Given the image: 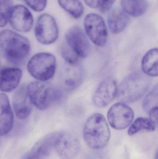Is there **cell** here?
Here are the masks:
<instances>
[{
	"label": "cell",
	"mask_w": 158,
	"mask_h": 159,
	"mask_svg": "<svg viewBox=\"0 0 158 159\" xmlns=\"http://www.w3.org/2000/svg\"><path fill=\"white\" fill-rule=\"evenodd\" d=\"M65 38L68 45L78 57L82 58L88 57L91 45L87 36L80 27L74 26L70 29Z\"/></svg>",
	"instance_id": "obj_8"
},
{
	"label": "cell",
	"mask_w": 158,
	"mask_h": 159,
	"mask_svg": "<svg viewBox=\"0 0 158 159\" xmlns=\"http://www.w3.org/2000/svg\"><path fill=\"white\" fill-rule=\"evenodd\" d=\"M151 83V79L143 73L136 72L131 74L117 87L116 97L124 103L136 102L147 92Z\"/></svg>",
	"instance_id": "obj_2"
},
{
	"label": "cell",
	"mask_w": 158,
	"mask_h": 159,
	"mask_svg": "<svg viewBox=\"0 0 158 159\" xmlns=\"http://www.w3.org/2000/svg\"><path fill=\"white\" fill-rule=\"evenodd\" d=\"M34 33L36 39L43 44L54 43L58 37V30L54 18L48 14L40 16L35 25Z\"/></svg>",
	"instance_id": "obj_7"
},
{
	"label": "cell",
	"mask_w": 158,
	"mask_h": 159,
	"mask_svg": "<svg viewBox=\"0 0 158 159\" xmlns=\"http://www.w3.org/2000/svg\"><path fill=\"white\" fill-rule=\"evenodd\" d=\"M104 0H84L85 3L91 8H97L101 7Z\"/></svg>",
	"instance_id": "obj_27"
},
{
	"label": "cell",
	"mask_w": 158,
	"mask_h": 159,
	"mask_svg": "<svg viewBox=\"0 0 158 159\" xmlns=\"http://www.w3.org/2000/svg\"><path fill=\"white\" fill-rule=\"evenodd\" d=\"M117 86L114 80L108 79L102 81L93 96L95 105L100 108L108 106L117 96Z\"/></svg>",
	"instance_id": "obj_13"
},
{
	"label": "cell",
	"mask_w": 158,
	"mask_h": 159,
	"mask_svg": "<svg viewBox=\"0 0 158 159\" xmlns=\"http://www.w3.org/2000/svg\"><path fill=\"white\" fill-rule=\"evenodd\" d=\"M121 5L125 13L134 17L143 15L147 8V0H122Z\"/></svg>",
	"instance_id": "obj_19"
},
{
	"label": "cell",
	"mask_w": 158,
	"mask_h": 159,
	"mask_svg": "<svg viewBox=\"0 0 158 159\" xmlns=\"http://www.w3.org/2000/svg\"><path fill=\"white\" fill-rule=\"evenodd\" d=\"M14 120L13 111L7 95L0 93V134L2 136L11 131Z\"/></svg>",
	"instance_id": "obj_15"
},
{
	"label": "cell",
	"mask_w": 158,
	"mask_h": 159,
	"mask_svg": "<svg viewBox=\"0 0 158 159\" xmlns=\"http://www.w3.org/2000/svg\"><path fill=\"white\" fill-rule=\"evenodd\" d=\"M83 135L85 143L92 149L104 148L110 137L109 127L105 117L100 114L90 116L84 125Z\"/></svg>",
	"instance_id": "obj_3"
},
{
	"label": "cell",
	"mask_w": 158,
	"mask_h": 159,
	"mask_svg": "<svg viewBox=\"0 0 158 159\" xmlns=\"http://www.w3.org/2000/svg\"><path fill=\"white\" fill-rule=\"evenodd\" d=\"M142 70L148 76L157 77L158 74V49L154 48L145 54L142 61Z\"/></svg>",
	"instance_id": "obj_18"
},
{
	"label": "cell",
	"mask_w": 158,
	"mask_h": 159,
	"mask_svg": "<svg viewBox=\"0 0 158 159\" xmlns=\"http://www.w3.org/2000/svg\"><path fill=\"white\" fill-rule=\"evenodd\" d=\"M59 132L49 134L40 139L21 159H45L54 148Z\"/></svg>",
	"instance_id": "obj_12"
},
{
	"label": "cell",
	"mask_w": 158,
	"mask_h": 159,
	"mask_svg": "<svg viewBox=\"0 0 158 159\" xmlns=\"http://www.w3.org/2000/svg\"><path fill=\"white\" fill-rule=\"evenodd\" d=\"M14 6L13 0H0V28L7 24Z\"/></svg>",
	"instance_id": "obj_22"
},
{
	"label": "cell",
	"mask_w": 158,
	"mask_h": 159,
	"mask_svg": "<svg viewBox=\"0 0 158 159\" xmlns=\"http://www.w3.org/2000/svg\"><path fill=\"white\" fill-rule=\"evenodd\" d=\"M84 29L90 40L98 47H104L107 41L108 31L103 18L95 13L88 14L84 18Z\"/></svg>",
	"instance_id": "obj_6"
},
{
	"label": "cell",
	"mask_w": 158,
	"mask_h": 159,
	"mask_svg": "<svg viewBox=\"0 0 158 159\" xmlns=\"http://www.w3.org/2000/svg\"><path fill=\"white\" fill-rule=\"evenodd\" d=\"M116 0H104L102 5L100 7V10L103 13L107 12L113 6Z\"/></svg>",
	"instance_id": "obj_25"
},
{
	"label": "cell",
	"mask_w": 158,
	"mask_h": 159,
	"mask_svg": "<svg viewBox=\"0 0 158 159\" xmlns=\"http://www.w3.org/2000/svg\"><path fill=\"white\" fill-rule=\"evenodd\" d=\"M27 5L33 11L41 12L45 9L47 0H24Z\"/></svg>",
	"instance_id": "obj_24"
},
{
	"label": "cell",
	"mask_w": 158,
	"mask_h": 159,
	"mask_svg": "<svg viewBox=\"0 0 158 159\" xmlns=\"http://www.w3.org/2000/svg\"><path fill=\"white\" fill-rule=\"evenodd\" d=\"M158 86L156 85L143 101V108L146 112H149L153 108L158 107Z\"/></svg>",
	"instance_id": "obj_23"
},
{
	"label": "cell",
	"mask_w": 158,
	"mask_h": 159,
	"mask_svg": "<svg viewBox=\"0 0 158 159\" xmlns=\"http://www.w3.org/2000/svg\"><path fill=\"white\" fill-rule=\"evenodd\" d=\"M22 71L18 68H4L0 72V90L10 92L18 86L21 78Z\"/></svg>",
	"instance_id": "obj_16"
},
{
	"label": "cell",
	"mask_w": 158,
	"mask_h": 159,
	"mask_svg": "<svg viewBox=\"0 0 158 159\" xmlns=\"http://www.w3.org/2000/svg\"><path fill=\"white\" fill-rule=\"evenodd\" d=\"M32 104L27 92V87L22 86L14 93L13 105L18 118L25 120L28 117L32 110Z\"/></svg>",
	"instance_id": "obj_14"
},
{
	"label": "cell",
	"mask_w": 158,
	"mask_h": 159,
	"mask_svg": "<svg viewBox=\"0 0 158 159\" xmlns=\"http://www.w3.org/2000/svg\"><path fill=\"white\" fill-rule=\"evenodd\" d=\"M129 17L127 13L120 8H115L109 12L108 18L109 28L114 34L123 31L128 25Z\"/></svg>",
	"instance_id": "obj_17"
},
{
	"label": "cell",
	"mask_w": 158,
	"mask_h": 159,
	"mask_svg": "<svg viewBox=\"0 0 158 159\" xmlns=\"http://www.w3.org/2000/svg\"><path fill=\"white\" fill-rule=\"evenodd\" d=\"M0 47L6 61L16 66L24 64L31 51L29 40L9 30L0 32Z\"/></svg>",
	"instance_id": "obj_1"
},
{
	"label": "cell",
	"mask_w": 158,
	"mask_h": 159,
	"mask_svg": "<svg viewBox=\"0 0 158 159\" xmlns=\"http://www.w3.org/2000/svg\"><path fill=\"white\" fill-rule=\"evenodd\" d=\"M55 57L48 53H40L29 61L27 69L29 73L39 81H46L52 79L56 69Z\"/></svg>",
	"instance_id": "obj_4"
},
{
	"label": "cell",
	"mask_w": 158,
	"mask_h": 159,
	"mask_svg": "<svg viewBox=\"0 0 158 159\" xmlns=\"http://www.w3.org/2000/svg\"><path fill=\"white\" fill-rule=\"evenodd\" d=\"M27 92L32 103L40 110L47 109L56 100L59 93L45 81H33L27 87Z\"/></svg>",
	"instance_id": "obj_5"
},
{
	"label": "cell",
	"mask_w": 158,
	"mask_h": 159,
	"mask_svg": "<svg viewBox=\"0 0 158 159\" xmlns=\"http://www.w3.org/2000/svg\"><path fill=\"white\" fill-rule=\"evenodd\" d=\"M59 5L75 19L82 16L83 7L79 0H58Z\"/></svg>",
	"instance_id": "obj_21"
},
{
	"label": "cell",
	"mask_w": 158,
	"mask_h": 159,
	"mask_svg": "<svg viewBox=\"0 0 158 159\" xmlns=\"http://www.w3.org/2000/svg\"><path fill=\"white\" fill-rule=\"evenodd\" d=\"M57 153L63 159H71L75 157L80 149L78 138L68 132H59L55 145Z\"/></svg>",
	"instance_id": "obj_11"
},
{
	"label": "cell",
	"mask_w": 158,
	"mask_h": 159,
	"mask_svg": "<svg viewBox=\"0 0 158 159\" xmlns=\"http://www.w3.org/2000/svg\"><path fill=\"white\" fill-rule=\"evenodd\" d=\"M134 118L132 109L124 103L113 105L108 113V119L113 129L122 130L129 127Z\"/></svg>",
	"instance_id": "obj_9"
},
{
	"label": "cell",
	"mask_w": 158,
	"mask_h": 159,
	"mask_svg": "<svg viewBox=\"0 0 158 159\" xmlns=\"http://www.w3.org/2000/svg\"><path fill=\"white\" fill-rule=\"evenodd\" d=\"M149 120L155 124L158 125V108L155 107L149 112Z\"/></svg>",
	"instance_id": "obj_26"
},
{
	"label": "cell",
	"mask_w": 158,
	"mask_h": 159,
	"mask_svg": "<svg viewBox=\"0 0 158 159\" xmlns=\"http://www.w3.org/2000/svg\"><path fill=\"white\" fill-rule=\"evenodd\" d=\"M157 126L150 120L146 118L139 117L136 119L128 130V134L134 135L140 132H152L156 129Z\"/></svg>",
	"instance_id": "obj_20"
},
{
	"label": "cell",
	"mask_w": 158,
	"mask_h": 159,
	"mask_svg": "<svg viewBox=\"0 0 158 159\" xmlns=\"http://www.w3.org/2000/svg\"><path fill=\"white\" fill-rule=\"evenodd\" d=\"M8 21L14 30L24 33L31 30L34 22L31 12L26 7L21 4L14 6Z\"/></svg>",
	"instance_id": "obj_10"
}]
</instances>
